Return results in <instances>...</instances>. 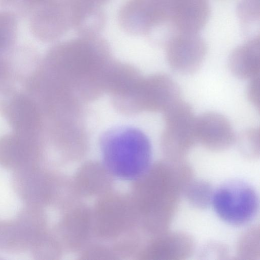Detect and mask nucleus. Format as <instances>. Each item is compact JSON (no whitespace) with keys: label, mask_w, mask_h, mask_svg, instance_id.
I'll return each mask as SVG.
<instances>
[{"label":"nucleus","mask_w":260,"mask_h":260,"mask_svg":"<svg viewBox=\"0 0 260 260\" xmlns=\"http://www.w3.org/2000/svg\"><path fill=\"white\" fill-rule=\"evenodd\" d=\"M247 95L249 102L259 110L260 105L259 75L250 79L247 89Z\"/></svg>","instance_id":"21"},{"label":"nucleus","mask_w":260,"mask_h":260,"mask_svg":"<svg viewBox=\"0 0 260 260\" xmlns=\"http://www.w3.org/2000/svg\"><path fill=\"white\" fill-rule=\"evenodd\" d=\"M229 67L238 78L251 79L259 75V38L251 39L235 48L230 55Z\"/></svg>","instance_id":"14"},{"label":"nucleus","mask_w":260,"mask_h":260,"mask_svg":"<svg viewBox=\"0 0 260 260\" xmlns=\"http://www.w3.org/2000/svg\"><path fill=\"white\" fill-rule=\"evenodd\" d=\"M196 118L191 106L181 99L164 111L165 126L160 146L165 158L185 159L198 143Z\"/></svg>","instance_id":"4"},{"label":"nucleus","mask_w":260,"mask_h":260,"mask_svg":"<svg viewBox=\"0 0 260 260\" xmlns=\"http://www.w3.org/2000/svg\"><path fill=\"white\" fill-rule=\"evenodd\" d=\"M209 12L207 0H172L169 18L180 32L198 34L206 25Z\"/></svg>","instance_id":"13"},{"label":"nucleus","mask_w":260,"mask_h":260,"mask_svg":"<svg viewBox=\"0 0 260 260\" xmlns=\"http://www.w3.org/2000/svg\"><path fill=\"white\" fill-rule=\"evenodd\" d=\"M43 115L37 101L24 90H15L0 97V115L13 132L42 135Z\"/></svg>","instance_id":"7"},{"label":"nucleus","mask_w":260,"mask_h":260,"mask_svg":"<svg viewBox=\"0 0 260 260\" xmlns=\"http://www.w3.org/2000/svg\"><path fill=\"white\" fill-rule=\"evenodd\" d=\"M43 208L25 205L10 219L0 220V251L21 253L31 247L47 229Z\"/></svg>","instance_id":"5"},{"label":"nucleus","mask_w":260,"mask_h":260,"mask_svg":"<svg viewBox=\"0 0 260 260\" xmlns=\"http://www.w3.org/2000/svg\"><path fill=\"white\" fill-rule=\"evenodd\" d=\"M103 152L108 170L122 179H139L152 166L150 142L136 129H121L107 135Z\"/></svg>","instance_id":"2"},{"label":"nucleus","mask_w":260,"mask_h":260,"mask_svg":"<svg viewBox=\"0 0 260 260\" xmlns=\"http://www.w3.org/2000/svg\"><path fill=\"white\" fill-rule=\"evenodd\" d=\"M214 191L207 180L193 178L186 186L183 197L191 206L203 210L211 206Z\"/></svg>","instance_id":"15"},{"label":"nucleus","mask_w":260,"mask_h":260,"mask_svg":"<svg viewBox=\"0 0 260 260\" xmlns=\"http://www.w3.org/2000/svg\"><path fill=\"white\" fill-rule=\"evenodd\" d=\"M211 206L223 222L234 226L250 223L259 209L255 189L240 179L228 180L214 189Z\"/></svg>","instance_id":"3"},{"label":"nucleus","mask_w":260,"mask_h":260,"mask_svg":"<svg viewBox=\"0 0 260 260\" xmlns=\"http://www.w3.org/2000/svg\"><path fill=\"white\" fill-rule=\"evenodd\" d=\"M238 147L241 154L246 158L255 159L260 152V131L259 128L244 130L237 139Z\"/></svg>","instance_id":"19"},{"label":"nucleus","mask_w":260,"mask_h":260,"mask_svg":"<svg viewBox=\"0 0 260 260\" xmlns=\"http://www.w3.org/2000/svg\"><path fill=\"white\" fill-rule=\"evenodd\" d=\"M197 142L214 152L230 148L236 141V137L229 119L215 112L203 113L196 118Z\"/></svg>","instance_id":"11"},{"label":"nucleus","mask_w":260,"mask_h":260,"mask_svg":"<svg viewBox=\"0 0 260 260\" xmlns=\"http://www.w3.org/2000/svg\"><path fill=\"white\" fill-rule=\"evenodd\" d=\"M238 255L243 259H256L259 256V230L253 226L239 237L236 246Z\"/></svg>","instance_id":"17"},{"label":"nucleus","mask_w":260,"mask_h":260,"mask_svg":"<svg viewBox=\"0 0 260 260\" xmlns=\"http://www.w3.org/2000/svg\"><path fill=\"white\" fill-rule=\"evenodd\" d=\"M195 248V241L191 235L168 230L154 236L147 255L155 259L182 260L191 256Z\"/></svg>","instance_id":"12"},{"label":"nucleus","mask_w":260,"mask_h":260,"mask_svg":"<svg viewBox=\"0 0 260 260\" xmlns=\"http://www.w3.org/2000/svg\"><path fill=\"white\" fill-rule=\"evenodd\" d=\"M206 52V43L197 34L180 32L169 40L166 48L170 67L184 75L193 74L199 69Z\"/></svg>","instance_id":"9"},{"label":"nucleus","mask_w":260,"mask_h":260,"mask_svg":"<svg viewBox=\"0 0 260 260\" xmlns=\"http://www.w3.org/2000/svg\"><path fill=\"white\" fill-rule=\"evenodd\" d=\"M42 135L34 136L14 132L0 136V166L14 172L43 165L45 156Z\"/></svg>","instance_id":"8"},{"label":"nucleus","mask_w":260,"mask_h":260,"mask_svg":"<svg viewBox=\"0 0 260 260\" xmlns=\"http://www.w3.org/2000/svg\"><path fill=\"white\" fill-rule=\"evenodd\" d=\"M239 13L243 21L252 20L256 16L259 17V0H243L240 4Z\"/></svg>","instance_id":"20"},{"label":"nucleus","mask_w":260,"mask_h":260,"mask_svg":"<svg viewBox=\"0 0 260 260\" xmlns=\"http://www.w3.org/2000/svg\"><path fill=\"white\" fill-rule=\"evenodd\" d=\"M137 87L138 106L145 110L164 112L181 99L178 85L166 74L149 76L140 81Z\"/></svg>","instance_id":"10"},{"label":"nucleus","mask_w":260,"mask_h":260,"mask_svg":"<svg viewBox=\"0 0 260 260\" xmlns=\"http://www.w3.org/2000/svg\"><path fill=\"white\" fill-rule=\"evenodd\" d=\"M14 49L8 53L0 52V96L16 90L18 80L13 61Z\"/></svg>","instance_id":"18"},{"label":"nucleus","mask_w":260,"mask_h":260,"mask_svg":"<svg viewBox=\"0 0 260 260\" xmlns=\"http://www.w3.org/2000/svg\"><path fill=\"white\" fill-rule=\"evenodd\" d=\"M18 23L16 13L9 9H0V52L8 53L15 47Z\"/></svg>","instance_id":"16"},{"label":"nucleus","mask_w":260,"mask_h":260,"mask_svg":"<svg viewBox=\"0 0 260 260\" xmlns=\"http://www.w3.org/2000/svg\"><path fill=\"white\" fill-rule=\"evenodd\" d=\"M14 191L25 205L43 208L53 204L58 192V178L43 165L13 172Z\"/></svg>","instance_id":"6"},{"label":"nucleus","mask_w":260,"mask_h":260,"mask_svg":"<svg viewBox=\"0 0 260 260\" xmlns=\"http://www.w3.org/2000/svg\"><path fill=\"white\" fill-rule=\"evenodd\" d=\"M194 178L185 159L167 158L152 165L139 179L140 205L147 230L155 235L169 229L184 190Z\"/></svg>","instance_id":"1"}]
</instances>
